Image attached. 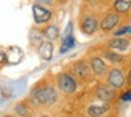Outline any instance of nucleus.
Segmentation results:
<instances>
[{
    "label": "nucleus",
    "mask_w": 131,
    "mask_h": 117,
    "mask_svg": "<svg viewBox=\"0 0 131 117\" xmlns=\"http://www.w3.org/2000/svg\"><path fill=\"white\" fill-rule=\"evenodd\" d=\"M130 31H131V27H123V28L114 31V35H116V37H120V35L125 34V33H130Z\"/></svg>",
    "instance_id": "nucleus-19"
},
{
    "label": "nucleus",
    "mask_w": 131,
    "mask_h": 117,
    "mask_svg": "<svg viewBox=\"0 0 131 117\" xmlns=\"http://www.w3.org/2000/svg\"><path fill=\"white\" fill-rule=\"evenodd\" d=\"M128 83L131 85V71H130V73H128Z\"/></svg>",
    "instance_id": "nucleus-23"
},
{
    "label": "nucleus",
    "mask_w": 131,
    "mask_h": 117,
    "mask_svg": "<svg viewBox=\"0 0 131 117\" xmlns=\"http://www.w3.org/2000/svg\"><path fill=\"white\" fill-rule=\"evenodd\" d=\"M107 110H108L107 104H92V106H89L88 113H89V116H92V117H99V116H102V114H104Z\"/></svg>",
    "instance_id": "nucleus-11"
},
{
    "label": "nucleus",
    "mask_w": 131,
    "mask_h": 117,
    "mask_svg": "<svg viewBox=\"0 0 131 117\" xmlns=\"http://www.w3.org/2000/svg\"><path fill=\"white\" fill-rule=\"evenodd\" d=\"M130 33H131V31H130Z\"/></svg>",
    "instance_id": "nucleus-26"
},
{
    "label": "nucleus",
    "mask_w": 131,
    "mask_h": 117,
    "mask_svg": "<svg viewBox=\"0 0 131 117\" xmlns=\"http://www.w3.org/2000/svg\"><path fill=\"white\" fill-rule=\"evenodd\" d=\"M37 4H41V6H48V4L52 3V0H35Z\"/></svg>",
    "instance_id": "nucleus-21"
},
{
    "label": "nucleus",
    "mask_w": 131,
    "mask_h": 117,
    "mask_svg": "<svg viewBox=\"0 0 131 117\" xmlns=\"http://www.w3.org/2000/svg\"><path fill=\"white\" fill-rule=\"evenodd\" d=\"M89 2H94V0H89Z\"/></svg>",
    "instance_id": "nucleus-25"
},
{
    "label": "nucleus",
    "mask_w": 131,
    "mask_h": 117,
    "mask_svg": "<svg viewBox=\"0 0 131 117\" xmlns=\"http://www.w3.org/2000/svg\"><path fill=\"white\" fill-rule=\"evenodd\" d=\"M4 117H12V116H4Z\"/></svg>",
    "instance_id": "nucleus-24"
},
{
    "label": "nucleus",
    "mask_w": 131,
    "mask_h": 117,
    "mask_svg": "<svg viewBox=\"0 0 131 117\" xmlns=\"http://www.w3.org/2000/svg\"><path fill=\"white\" fill-rule=\"evenodd\" d=\"M41 33H42V35L45 38H48L49 41L57 40V38L59 37V28H58L57 26H48V27H45Z\"/></svg>",
    "instance_id": "nucleus-13"
},
{
    "label": "nucleus",
    "mask_w": 131,
    "mask_h": 117,
    "mask_svg": "<svg viewBox=\"0 0 131 117\" xmlns=\"http://www.w3.org/2000/svg\"><path fill=\"white\" fill-rule=\"evenodd\" d=\"M32 16H34V21L35 24H45L51 20L52 13L51 10L45 9V6L41 4H32Z\"/></svg>",
    "instance_id": "nucleus-2"
},
{
    "label": "nucleus",
    "mask_w": 131,
    "mask_h": 117,
    "mask_svg": "<svg viewBox=\"0 0 131 117\" xmlns=\"http://www.w3.org/2000/svg\"><path fill=\"white\" fill-rule=\"evenodd\" d=\"M80 28L85 34H93L97 30V21L94 17H85L82 20V24H80Z\"/></svg>",
    "instance_id": "nucleus-8"
},
{
    "label": "nucleus",
    "mask_w": 131,
    "mask_h": 117,
    "mask_svg": "<svg viewBox=\"0 0 131 117\" xmlns=\"http://www.w3.org/2000/svg\"><path fill=\"white\" fill-rule=\"evenodd\" d=\"M30 40H31V44H34V45L38 47L44 41V35H42V33H41V31L32 30L31 34H30Z\"/></svg>",
    "instance_id": "nucleus-16"
},
{
    "label": "nucleus",
    "mask_w": 131,
    "mask_h": 117,
    "mask_svg": "<svg viewBox=\"0 0 131 117\" xmlns=\"http://www.w3.org/2000/svg\"><path fill=\"white\" fill-rule=\"evenodd\" d=\"M38 54L42 58L44 61H49L52 58V54H54V45L49 41H42V42L38 45Z\"/></svg>",
    "instance_id": "nucleus-7"
},
{
    "label": "nucleus",
    "mask_w": 131,
    "mask_h": 117,
    "mask_svg": "<svg viewBox=\"0 0 131 117\" xmlns=\"http://www.w3.org/2000/svg\"><path fill=\"white\" fill-rule=\"evenodd\" d=\"M121 100H124V102H131V90L125 92V93L121 96Z\"/></svg>",
    "instance_id": "nucleus-20"
},
{
    "label": "nucleus",
    "mask_w": 131,
    "mask_h": 117,
    "mask_svg": "<svg viewBox=\"0 0 131 117\" xmlns=\"http://www.w3.org/2000/svg\"><path fill=\"white\" fill-rule=\"evenodd\" d=\"M118 20L120 18L116 13H108V14L102 20V23H100V28H102L103 31H110V30H113L114 27L118 24Z\"/></svg>",
    "instance_id": "nucleus-6"
},
{
    "label": "nucleus",
    "mask_w": 131,
    "mask_h": 117,
    "mask_svg": "<svg viewBox=\"0 0 131 117\" xmlns=\"http://www.w3.org/2000/svg\"><path fill=\"white\" fill-rule=\"evenodd\" d=\"M75 44H76V41H75V37H73V35H72V34L65 35V37H63V40H62V45H61L59 52H61V54H65V52H68L71 48H73V47H75Z\"/></svg>",
    "instance_id": "nucleus-12"
},
{
    "label": "nucleus",
    "mask_w": 131,
    "mask_h": 117,
    "mask_svg": "<svg viewBox=\"0 0 131 117\" xmlns=\"http://www.w3.org/2000/svg\"><path fill=\"white\" fill-rule=\"evenodd\" d=\"M32 96L40 104H52L57 100V92L52 86H42L35 89L32 92Z\"/></svg>",
    "instance_id": "nucleus-1"
},
{
    "label": "nucleus",
    "mask_w": 131,
    "mask_h": 117,
    "mask_svg": "<svg viewBox=\"0 0 131 117\" xmlns=\"http://www.w3.org/2000/svg\"><path fill=\"white\" fill-rule=\"evenodd\" d=\"M90 66H92V69H93L94 73L99 75V76L106 72V63H104V61H103L102 58H99V57L93 58V59L90 61Z\"/></svg>",
    "instance_id": "nucleus-10"
},
{
    "label": "nucleus",
    "mask_w": 131,
    "mask_h": 117,
    "mask_svg": "<svg viewBox=\"0 0 131 117\" xmlns=\"http://www.w3.org/2000/svg\"><path fill=\"white\" fill-rule=\"evenodd\" d=\"M4 61H6V54H4V52H2V51H0V63H3Z\"/></svg>",
    "instance_id": "nucleus-22"
},
{
    "label": "nucleus",
    "mask_w": 131,
    "mask_h": 117,
    "mask_svg": "<svg viewBox=\"0 0 131 117\" xmlns=\"http://www.w3.org/2000/svg\"><path fill=\"white\" fill-rule=\"evenodd\" d=\"M75 73H76L78 76H80V78H86L89 75L88 65H86V63H83V62L76 63V65H75Z\"/></svg>",
    "instance_id": "nucleus-15"
},
{
    "label": "nucleus",
    "mask_w": 131,
    "mask_h": 117,
    "mask_svg": "<svg viewBox=\"0 0 131 117\" xmlns=\"http://www.w3.org/2000/svg\"><path fill=\"white\" fill-rule=\"evenodd\" d=\"M58 86L63 93H73L76 90V82L68 73H62L58 78Z\"/></svg>",
    "instance_id": "nucleus-3"
},
{
    "label": "nucleus",
    "mask_w": 131,
    "mask_h": 117,
    "mask_svg": "<svg viewBox=\"0 0 131 117\" xmlns=\"http://www.w3.org/2000/svg\"><path fill=\"white\" fill-rule=\"evenodd\" d=\"M104 55H106L107 59L111 61V62H121V61H123V57H121V55H118V54H116V52L107 51V52H104Z\"/></svg>",
    "instance_id": "nucleus-18"
},
{
    "label": "nucleus",
    "mask_w": 131,
    "mask_h": 117,
    "mask_svg": "<svg viewBox=\"0 0 131 117\" xmlns=\"http://www.w3.org/2000/svg\"><path fill=\"white\" fill-rule=\"evenodd\" d=\"M107 82L111 88L114 89H118V88H123L124 85V75L120 69H111L108 72V76H107Z\"/></svg>",
    "instance_id": "nucleus-4"
},
{
    "label": "nucleus",
    "mask_w": 131,
    "mask_h": 117,
    "mask_svg": "<svg viewBox=\"0 0 131 117\" xmlns=\"http://www.w3.org/2000/svg\"><path fill=\"white\" fill-rule=\"evenodd\" d=\"M114 9L117 13H127L131 9V3L128 0H116L114 2Z\"/></svg>",
    "instance_id": "nucleus-14"
},
{
    "label": "nucleus",
    "mask_w": 131,
    "mask_h": 117,
    "mask_svg": "<svg viewBox=\"0 0 131 117\" xmlns=\"http://www.w3.org/2000/svg\"><path fill=\"white\" fill-rule=\"evenodd\" d=\"M14 110H16V113L20 114L21 117H28L30 116V111H28V109H27V106L24 104V103H18V104H16Z\"/></svg>",
    "instance_id": "nucleus-17"
},
{
    "label": "nucleus",
    "mask_w": 131,
    "mask_h": 117,
    "mask_svg": "<svg viewBox=\"0 0 131 117\" xmlns=\"http://www.w3.org/2000/svg\"><path fill=\"white\" fill-rule=\"evenodd\" d=\"M96 96L97 99L107 103L116 97V90H114V88H110V86H99L96 90Z\"/></svg>",
    "instance_id": "nucleus-5"
},
{
    "label": "nucleus",
    "mask_w": 131,
    "mask_h": 117,
    "mask_svg": "<svg viewBox=\"0 0 131 117\" xmlns=\"http://www.w3.org/2000/svg\"><path fill=\"white\" fill-rule=\"evenodd\" d=\"M108 45H110V48L113 49H118V51H125V49L130 47V41L125 40V38H113V40L108 41Z\"/></svg>",
    "instance_id": "nucleus-9"
}]
</instances>
